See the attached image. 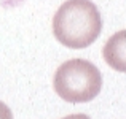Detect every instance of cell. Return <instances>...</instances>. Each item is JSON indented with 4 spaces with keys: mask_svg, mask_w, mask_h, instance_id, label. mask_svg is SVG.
<instances>
[{
    "mask_svg": "<svg viewBox=\"0 0 126 119\" xmlns=\"http://www.w3.org/2000/svg\"><path fill=\"white\" fill-rule=\"evenodd\" d=\"M102 18L97 6L89 0H67L53 18V34L61 45L83 49L97 40Z\"/></svg>",
    "mask_w": 126,
    "mask_h": 119,
    "instance_id": "cell-1",
    "label": "cell"
},
{
    "mask_svg": "<svg viewBox=\"0 0 126 119\" xmlns=\"http://www.w3.org/2000/svg\"><path fill=\"white\" fill-rule=\"evenodd\" d=\"M53 86L62 100L69 103H86L101 92L102 75L89 60L70 59L59 65L53 78Z\"/></svg>",
    "mask_w": 126,
    "mask_h": 119,
    "instance_id": "cell-2",
    "label": "cell"
},
{
    "mask_svg": "<svg viewBox=\"0 0 126 119\" xmlns=\"http://www.w3.org/2000/svg\"><path fill=\"white\" fill-rule=\"evenodd\" d=\"M102 54L109 67L126 73V30H120L112 35L104 45Z\"/></svg>",
    "mask_w": 126,
    "mask_h": 119,
    "instance_id": "cell-3",
    "label": "cell"
},
{
    "mask_svg": "<svg viewBox=\"0 0 126 119\" xmlns=\"http://www.w3.org/2000/svg\"><path fill=\"white\" fill-rule=\"evenodd\" d=\"M0 119H13V113L3 102H0Z\"/></svg>",
    "mask_w": 126,
    "mask_h": 119,
    "instance_id": "cell-4",
    "label": "cell"
},
{
    "mask_svg": "<svg viewBox=\"0 0 126 119\" xmlns=\"http://www.w3.org/2000/svg\"><path fill=\"white\" fill-rule=\"evenodd\" d=\"M62 119H91V118L86 116V114H70V116H65Z\"/></svg>",
    "mask_w": 126,
    "mask_h": 119,
    "instance_id": "cell-5",
    "label": "cell"
}]
</instances>
